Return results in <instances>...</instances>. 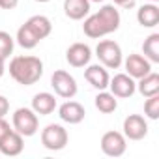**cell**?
Wrapping results in <instances>:
<instances>
[{
    "mask_svg": "<svg viewBox=\"0 0 159 159\" xmlns=\"http://www.w3.org/2000/svg\"><path fill=\"white\" fill-rule=\"evenodd\" d=\"M120 23H122V17H120V11L116 10V6L103 4L99 8V11L86 15L84 25H83V32L90 39H99L107 34L116 32L120 28Z\"/></svg>",
    "mask_w": 159,
    "mask_h": 159,
    "instance_id": "1",
    "label": "cell"
},
{
    "mask_svg": "<svg viewBox=\"0 0 159 159\" xmlns=\"http://www.w3.org/2000/svg\"><path fill=\"white\" fill-rule=\"evenodd\" d=\"M8 71L15 83L23 84V86H32L43 77V62L32 54L13 56Z\"/></svg>",
    "mask_w": 159,
    "mask_h": 159,
    "instance_id": "2",
    "label": "cell"
},
{
    "mask_svg": "<svg viewBox=\"0 0 159 159\" xmlns=\"http://www.w3.org/2000/svg\"><path fill=\"white\" fill-rule=\"evenodd\" d=\"M96 56L99 60L101 66H105L107 69H118L124 62V52L122 47L112 41V39H103L98 43L96 47Z\"/></svg>",
    "mask_w": 159,
    "mask_h": 159,
    "instance_id": "3",
    "label": "cell"
},
{
    "mask_svg": "<svg viewBox=\"0 0 159 159\" xmlns=\"http://www.w3.org/2000/svg\"><path fill=\"white\" fill-rule=\"evenodd\" d=\"M11 127H13L17 133H21L23 137H32V135H36L38 129H39V118H38V114H36L32 109L21 107V109H17V111L13 112V116H11Z\"/></svg>",
    "mask_w": 159,
    "mask_h": 159,
    "instance_id": "4",
    "label": "cell"
},
{
    "mask_svg": "<svg viewBox=\"0 0 159 159\" xmlns=\"http://www.w3.org/2000/svg\"><path fill=\"white\" fill-rule=\"evenodd\" d=\"M67 140H69L67 129L60 124H49L41 129V144L45 150H51V152L64 150Z\"/></svg>",
    "mask_w": 159,
    "mask_h": 159,
    "instance_id": "5",
    "label": "cell"
},
{
    "mask_svg": "<svg viewBox=\"0 0 159 159\" xmlns=\"http://www.w3.org/2000/svg\"><path fill=\"white\" fill-rule=\"evenodd\" d=\"M51 86L54 90L56 96L64 98V99H73L77 96V81L71 73H67L66 69H56L52 75H51Z\"/></svg>",
    "mask_w": 159,
    "mask_h": 159,
    "instance_id": "6",
    "label": "cell"
},
{
    "mask_svg": "<svg viewBox=\"0 0 159 159\" xmlns=\"http://www.w3.org/2000/svg\"><path fill=\"white\" fill-rule=\"evenodd\" d=\"M101 152L109 157H120L127 150V139L124 137L122 131H107L101 137Z\"/></svg>",
    "mask_w": 159,
    "mask_h": 159,
    "instance_id": "7",
    "label": "cell"
},
{
    "mask_svg": "<svg viewBox=\"0 0 159 159\" xmlns=\"http://www.w3.org/2000/svg\"><path fill=\"white\" fill-rule=\"evenodd\" d=\"M122 129H124L122 133L127 140H142L148 135V122L140 114H129V116H125Z\"/></svg>",
    "mask_w": 159,
    "mask_h": 159,
    "instance_id": "8",
    "label": "cell"
},
{
    "mask_svg": "<svg viewBox=\"0 0 159 159\" xmlns=\"http://www.w3.org/2000/svg\"><path fill=\"white\" fill-rule=\"evenodd\" d=\"M109 90L116 98L125 99V98H131L137 92V83H135V79L129 77L127 73H116L109 81Z\"/></svg>",
    "mask_w": 159,
    "mask_h": 159,
    "instance_id": "9",
    "label": "cell"
},
{
    "mask_svg": "<svg viewBox=\"0 0 159 159\" xmlns=\"http://www.w3.org/2000/svg\"><path fill=\"white\" fill-rule=\"evenodd\" d=\"M124 67H125V73L129 77H133L135 81H139V79H142L144 75H148L152 71V62L142 56V54H137V52H131L124 62Z\"/></svg>",
    "mask_w": 159,
    "mask_h": 159,
    "instance_id": "10",
    "label": "cell"
},
{
    "mask_svg": "<svg viewBox=\"0 0 159 159\" xmlns=\"http://www.w3.org/2000/svg\"><path fill=\"white\" fill-rule=\"evenodd\" d=\"M66 60L71 67H84L90 64L92 60V49L86 45V43H81V41H77L73 45L67 47L66 51Z\"/></svg>",
    "mask_w": 159,
    "mask_h": 159,
    "instance_id": "11",
    "label": "cell"
},
{
    "mask_svg": "<svg viewBox=\"0 0 159 159\" xmlns=\"http://www.w3.org/2000/svg\"><path fill=\"white\" fill-rule=\"evenodd\" d=\"M84 79L88 81V84L96 90H107L109 88V81L111 75L107 71L105 66L101 64H88L84 69Z\"/></svg>",
    "mask_w": 159,
    "mask_h": 159,
    "instance_id": "12",
    "label": "cell"
},
{
    "mask_svg": "<svg viewBox=\"0 0 159 159\" xmlns=\"http://www.w3.org/2000/svg\"><path fill=\"white\" fill-rule=\"evenodd\" d=\"M56 109H58V116H60V120L66 122V124H69V125L81 124V122L84 120V116H86L84 107L79 103V101H71V99L64 101V103H62L60 107H56Z\"/></svg>",
    "mask_w": 159,
    "mask_h": 159,
    "instance_id": "13",
    "label": "cell"
},
{
    "mask_svg": "<svg viewBox=\"0 0 159 159\" xmlns=\"http://www.w3.org/2000/svg\"><path fill=\"white\" fill-rule=\"evenodd\" d=\"M25 137L21 133H17L15 129H11L8 135H4L0 139V153L6 155V157H15L23 152L25 148Z\"/></svg>",
    "mask_w": 159,
    "mask_h": 159,
    "instance_id": "14",
    "label": "cell"
},
{
    "mask_svg": "<svg viewBox=\"0 0 159 159\" xmlns=\"http://www.w3.org/2000/svg\"><path fill=\"white\" fill-rule=\"evenodd\" d=\"M58 103H56V98L54 94L51 92H39L32 98V111L38 114V116H49L56 111Z\"/></svg>",
    "mask_w": 159,
    "mask_h": 159,
    "instance_id": "15",
    "label": "cell"
},
{
    "mask_svg": "<svg viewBox=\"0 0 159 159\" xmlns=\"http://www.w3.org/2000/svg\"><path fill=\"white\" fill-rule=\"evenodd\" d=\"M90 0H64V13L71 21H83L90 13Z\"/></svg>",
    "mask_w": 159,
    "mask_h": 159,
    "instance_id": "16",
    "label": "cell"
},
{
    "mask_svg": "<svg viewBox=\"0 0 159 159\" xmlns=\"http://www.w3.org/2000/svg\"><path fill=\"white\" fill-rule=\"evenodd\" d=\"M137 21L140 26L144 28H153L159 25V6L155 2H148V4H142L139 10H137Z\"/></svg>",
    "mask_w": 159,
    "mask_h": 159,
    "instance_id": "17",
    "label": "cell"
},
{
    "mask_svg": "<svg viewBox=\"0 0 159 159\" xmlns=\"http://www.w3.org/2000/svg\"><path fill=\"white\" fill-rule=\"evenodd\" d=\"M26 25H28L30 30L39 38V41L45 39L47 36H51V32H52V23H51V19L45 17V15H32V17L26 21Z\"/></svg>",
    "mask_w": 159,
    "mask_h": 159,
    "instance_id": "18",
    "label": "cell"
},
{
    "mask_svg": "<svg viewBox=\"0 0 159 159\" xmlns=\"http://www.w3.org/2000/svg\"><path fill=\"white\" fill-rule=\"evenodd\" d=\"M94 105L99 112L103 114H111L118 109V98L107 90H99V94L94 98Z\"/></svg>",
    "mask_w": 159,
    "mask_h": 159,
    "instance_id": "19",
    "label": "cell"
},
{
    "mask_svg": "<svg viewBox=\"0 0 159 159\" xmlns=\"http://www.w3.org/2000/svg\"><path fill=\"white\" fill-rule=\"evenodd\" d=\"M137 90H139L140 96H144V98H150V96L159 94V75L153 73V71H150L148 75H144L142 79H139Z\"/></svg>",
    "mask_w": 159,
    "mask_h": 159,
    "instance_id": "20",
    "label": "cell"
},
{
    "mask_svg": "<svg viewBox=\"0 0 159 159\" xmlns=\"http://www.w3.org/2000/svg\"><path fill=\"white\" fill-rule=\"evenodd\" d=\"M142 56H146L152 64L159 62V34L157 32L150 34L144 39V43H142Z\"/></svg>",
    "mask_w": 159,
    "mask_h": 159,
    "instance_id": "21",
    "label": "cell"
},
{
    "mask_svg": "<svg viewBox=\"0 0 159 159\" xmlns=\"http://www.w3.org/2000/svg\"><path fill=\"white\" fill-rule=\"evenodd\" d=\"M15 41H17L23 49H34V47H38L39 38H38V36L30 30V26L25 23V25H21V26H19L17 36H15Z\"/></svg>",
    "mask_w": 159,
    "mask_h": 159,
    "instance_id": "22",
    "label": "cell"
},
{
    "mask_svg": "<svg viewBox=\"0 0 159 159\" xmlns=\"http://www.w3.org/2000/svg\"><path fill=\"white\" fill-rule=\"evenodd\" d=\"M13 47H15V39L8 32L0 30V60H8L13 54Z\"/></svg>",
    "mask_w": 159,
    "mask_h": 159,
    "instance_id": "23",
    "label": "cell"
},
{
    "mask_svg": "<svg viewBox=\"0 0 159 159\" xmlns=\"http://www.w3.org/2000/svg\"><path fill=\"white\" fill-rule=\"evenodd\" d=\"M144 114L150 120H157L159 118V94L146 98V101H144Z\"/></svg>",
    "mask_w": 159,
    "mask_h": 159,
    "instance_id": "24",
    "label": "cell"
},
{
    "mask_svg": "<svg viewBox=\"0 0 159 159\" xmlns=\"http://www.w3.org/2000/svg\"><path fill=\"white\" fill-rule=\"evenodd\" d=\"M8 112H10V101L4 96H0V118H6Z\"/></svg>",
    "mask_w": 159,
    "mask_h": 159,
    "instance_id": "25",
    "label": "cell"
},
{
    "mask_svg": "<svg viewBox=\"0 0 159 159\" xmlns=\"http://www.w3.org/2000/svg\"><path fill=\"white\" fill-rule=\"evenodd\" d=\"M112 4L118 8H124V10H131V8H135V0H112Z\"/></svg>",
    "mask_w": 159,
    "mask_h": 159,
    "instance_id": "26",
    "label": "cell"
},
{
    "mask_svg": "<svg viewBox=\"0 0 159 159\" xmlns=\"http://www.w3.org/2000/svg\"><path fill=\"white\" fill-rule=\"evenodd\" d=\"M11 129H13V127H10V124H8L6 118H0V139H2L4 135H8Z\"/></svg>",
    "mask_w": 159,
    "mask_h": 159,
    "instance_id": "27",
    "label": "cell"
},
{
    "mask_svg": "<svg viewBox=\"0 0 159 159\" xmlns=\"http://www.w3.org/2000/svg\"><path fill=\"white\" fill-rule=\"evenodd\" d=\"M19 0H0V8L2 10H15Z\"/></svg>",
    "mask_w": 159,
    "mask_h": 159,
    "instance_id": "28",
    "label": "cell"
},
{
    "mask_svg": "<svg viewBox=\"0 0 159 159\" xmlns=\"http://www.w3.org/2000/svg\"><path fill=\"white\" fill-rule=\"evenodd\" d=\"M4 62H6V60H0V77L6 73V64H4Z\"/></svg>",
    "mask_w": 159,
    "mask_h": 159,
    "instance_id": "29",
    "label": "cell"
},
{
    "mask_svg": "<svg viewBox=\"0 0 159 159\" xmlns=\"http://www.w3.org/2000/svg\"><path fill=\"white\" fill-rule=\"evenodd\" d=\"M36 2H39V4H45V2H51V0H36Z\"/></svg>",
    "mask_w": 159,
    "mask_h": 159,
    "instance_id": "30",
    "label": "cell"
},
{
    "mask_svg": "<svg viewBox=\"0 0 159 159\" xmlns=\"http://www.w3.org/2000/svg\"><path fill=\"white\" fill-rule=\"evenodd\" d=\"M90 2H98V4H101V2H105V0H90Z\"/></svg>",
    "mask_w": 159,
    "mask_h": 159,
    "instance_id": "31",
    "label": "cell"
},
{
    "mask_svg": "<svg viewBox=\"0 0 159 159\" xmlns=\"http://www.w3.org/2000/svg\"><path fill=\"white\" fill-rule=\"evenodd\" d=\"M150 2H159V0H150Z\"/></svg>",
    "mask_w": 159,
    "mask_h": 159,
    "instance_id": "32",
    "label": "cell"
}]
</instances>
